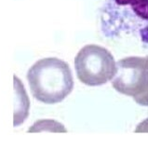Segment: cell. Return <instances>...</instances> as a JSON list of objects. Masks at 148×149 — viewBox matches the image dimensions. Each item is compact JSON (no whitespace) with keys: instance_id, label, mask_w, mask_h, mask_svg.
<instances>
[{"instance_id":"cell-1","label":"cell","mask_w":148,"mask_h":149,"mask_svg":"<svg viewBox=\"0 0 148 149\" xmlns=\"http://www.w3.org/2000/svg\"><path fill=\"white\" fill-rule=\"evenodd\" d=\"M27 80L33 96L46 104L61 102L74 88L69 64L55 57L41 59L34 63L27 73Z\"/></svg>"},{"instance_id":"cell-2","label":"cell","mask_w":148,"mask_h":149,"mask_svg":"<svg viewBox=\"0 0 148 149\" xmlns=\"http://www.w3.org/2000/svg\"><path fill=\"white\" fill-rule=\"evenodd\" d=\"M78 79L87 86H101L112 80L117 73V63L108 49L98 45H87L75 58Z\"/></svg>"},{"instance_id":"cell-3","label":"cell","mask_w":148,"mask_h":149,"mask_svg":"<svg viewBox=\"0 0 148 149\" xmlns=\"http://www.w3.org/2000/svg\"><path fill=\"white\" fill-rule=\"evenodd\" d=\"M112 86L119 93L132 97L136 104L148 106V56L119 60Z\"/></svg>"},{"instance_id":"cell-4","label":"cell","mask_w":148,"mask_h":149,"mask_svg":"<svg viewBox=\"0 0 148 149\" xmlns=\"http://www.w3.org/2000/svg\"><path fill=\"white\" fill-rule=\"evenodd\" d=\"M14 127H17L24 123V121L28 116L30 102L22 81L16 76H14Z\"/></svg>"},{"instance_id":"cell-5","label":"cell","mask_w":148,"mask_h":149,"mask_svg":"<svg viewBox=\"0 0 148 149\" xmlns=\"http://www.w3.org/2000/svg\"><path fill=\"white\" fill-rule=\"evenodd\" d=\"M43 130H49L54 132H66L67 130L64 128V126L61 123L54 121L51 119H42L35 122L29 129L28 132H38Z\"/></svg>"},{"instance_id":"cell-6","label":"cell","mask_w":148,"mask_h":149,"mask_svg":"<svg viewBox=\"0 0 148 149\" xmlns=\"http://www.w3.org/2000/svg\"><path fill=\"white\" fill-rule=\"evenodd\" d=\"M131 6L138 17L148 21V0H135Z\"/></svg>"},{"instance_id":"cell-7","label":"cell","mask_w":148,"mask_h":149,"mask_svg":"<svg viewBox=\"0 0 148 149\" xmlns=\"http://www.w3.org/2000/svg\"><path fill=\"white\" fill-rule=\"evenodd\" d=\"M135 132H148V118L142 121L137 126L135 129Z\"/></svg>"},{"instance_id":"cell-8","label":"cell","mask_w":148,"mask_h":149,"mask_svg":"<svg viewBox=\"0 0 148 149\" xmlns=\"http://www.w3.org/2000/svg\"><path fill=\"white\" fill-rule=\"evenodd\" d=\"M115 1L119 6H127V5H131L133 3L135 0H115Z\"/></svg>"}]
</instances>
